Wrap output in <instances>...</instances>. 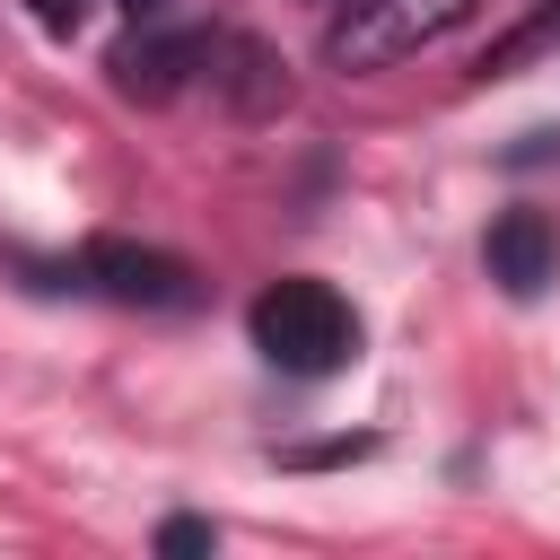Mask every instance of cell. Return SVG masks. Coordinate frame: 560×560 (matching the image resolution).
Returning a JSON list of instances; mask_svg holds the SVG:
<instances>
[{"label": "cell", "mask_w": 560, "mask_h": 560, "mask_svg": "<svg viewBox=\"0 0 560 560\" xmlns=\"http://www.w3.org/2000/svg\"><path fill=\"white\" fill-rule=\"evenodd\" d=\"M245 324H254V350L289 376H332L359 359V315L332 280H271Z\"/></svg>", "instance_id": "obj_1"}, {"label": "cell", "mask_w": 560, "mask_h": 560, "mask_svg": "<svg viewBox=\"0 0 560 560\" xmlns=\"http://www.w3.org/2000/svg\"><path fill=\"white\" fill-rule=\"evenodd\" d=\"M472 0H332L324 18V61L332 70H385L420 44H438L446 26H464Z\"/></svg>", "instance_id": "obj_2"}, {"label": "cell", "mask_w": 560, "mask_h": 560, "mask_svg": "<svg viewBox=\"0 0 560 560\" xmlns=\"http://www.w3.org/2000/svg\"><path fill=\"white\" fill-rule=\"evenodd\" d=\"M70 280L88 298H114V306H192V262L131 245V236H88L70 254Z\"/></svg>", "instance_id": "obj_3"}, {"label": "cell", "mask_w": 560, "mask_h": 560, "mask_svg": "<svg viewBox=\"0 0 560 560\" xmlns=\"http://www.w3.org/2000/svg\"><path fill=\"white\" fill-rule=\"evenodd\" d=\"M219 61V35H192V26H149V35H131V44H114V88L122 96H175L192 70H210Z\"/></svg>", "instance_id": "obj_4"}, {"label": "cell", "mask_w": 560, "mask_h": 560, "mask_svg": "<svg viewBox=\"0 0 560 560\" xmlns=\"http://www.w3.org/2000/svg\"><path fill=\"white\" fill-rule=\"evenodd\" d=\"M481 262H490V280H499L508 298H534V289L551 280V262H560V236H551V219H542V210H508V219L490 228Z\"/></svg>", "instance_id": "obj_5"}, {"label": "cell", "mask_w": 560, "mask_h": 560, "mask_svg": "<svg viewBox=\"0 0 560 560\" xmlns=\"http://www.w3.org/2000/svg\"><path fill=\"white\" fill-rule=\"evenodd\" d=\"M534 52H560V0H551V9H534V18H525V26H516L481 70H490V79H508V70H516V61H534Z\"/></svg>", "instance_id": "obj_6"}, {"label": "cell", "mask_w": 560, "mask_h": 560, "mask_svg": "<svg viewBox=\"0 0 560 560\" xmlns=\"http://www.w3.org/2000/svg\"><path fill=\"white\" fill-rule=\"evenodd\" d=\"M210 542H219V525H201V516H166V525H158V551H166V560L210 551Z\"/></svg>", "instance_id": "obj_7"}, {"label": "cell", "mask_w": 560, "mask_h": 560, "mask_svg": "<svg viewBox=\"0 0 560 560\" xmlns=\"http://www.w3.org/2000/svg\"><path fill=\"white\" fill-rule=\"evenodd\" d=\"M26 9H35L44 35H79V18H88V0H26Z\"/></svg>", "instance_id": "obj_8"}, {"label": "cell", "mask_w": 560, "mask_h": 560, "mask_svg": "<svg viewBox=\"0 0 560 560\" xmlns=\"http://www.w3.org/2000/svg\"><path fill=\"white\" fill-rule=\"evenodd\" d=\"M122 9H131V18H140V9H158V0H122Z\"/></svg>", "instance_id": "obj_9"}]
</instances>
